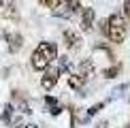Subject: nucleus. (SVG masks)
Returning <instances> with one entry per match:
<instances>
[{
	"label": "nucleus",
	"mask_w": 130,
	"mask_h": 128,
	"mask_svg": "<svg viewBox=\"0 0 130 128\" xmlns=\"http://www.w3.org/2000/svg\"><path fill=\"white\" fill-rule=\"evenodd\" d=\"M62 41H64V45H66L68 49H79V45H81V36H79V32H75V30H64L62 32Z\"/></svg>",
	"instance_id": "423d86ee"
},
{
	"label": "nucleus",
	"mask_w": 130,
	"mask_h": 128,
	"mask_svg": "<svg viewBox=\"0 0 130 128\" xmlns=\"http://www.w3.org/2000/svg\"><path fill=\"white\" fill-rule=\"evenodd\" d=\"M26 128H36V126H34V124H30V126H26Z\"/></svg>",
	"instance_id": "f3484780"
},
{
	"label": "nucleus",
	"mask_w": 130,
	"mask_h": 128,
	"mask_svg": "<svg viewBox=\"0 0 130 128\" xmlns=\"http://www.w3.org/2000/svg\"><path fill=\"white\" fill-rule=\"evenodd\" d=\"M124 17H126L128 24H130V0H124Z\"/></svg>",
	"instance_id": "4468645a"
},
{
	"label": "nucleus",
	"mask_w": 130,
	"mask_h": 128,
	"mask_svg": "<svg viewBox=\"0 0 130 128\" xmlns=\"http://www.w3.org/2000/svg\"><path fill=\"white\" fill-rule=\"evenodd\" d=\"M88 79L83 77V75H79V73H68V85L73 90H83V85Z\"/></svg>",
	"instance_id": "0eeeda50"
},
{
	"label": "nucleus",
	"mask_w": 130,
	"mask_h": 128,
	"mask_svg": "<svg viewBox=\"0 0 130 128\" xmlns=\"http://www.w3.org/2000/svg\"><path fill=\"white\" fill-rule=\"evenodd\" d=\"M68 66H70V64H68V58H66V56L60 58V73H66V71H68Z\"/></svg>",
	"instance_id": "ddd939ff"
},
{
	"label": "nucleus",
	"mask_w": 130,
	"mask_h": 128,
	"mask_svg": "<svg viewBox=\"0 0 130 128\" xmlns=\"http://www.w3.org/2000/svg\"><path fill=\"white\" fill-rule=\"evenodd\" d=\"M79 75H83L85 79H90L92 75H94V62L92 60H83L79 64Z\"/></svg>",
	"instance_id": "1a4fd4ad"
},
{
	"label": "nucleus",
	"mask_w": 130,
	"mask_h": 128,
	"mask_svg": "<svg viewBox=\"0 0 130 128\" xmlns=\"http://www.w3.org/2000/svg\"><path fill=\"white\" fill-rule=\"evenodd\" d=\"M7 41H9V49L11 51H19L21 45H24V36L21 34H7Z\"/></svg>",
	"instance_id": "6e6552de"
},
{
	"label": "nucleus",
	"mask_w": 130,
	"mask_h": 128,
	"mask_svg": "<svg viewBox=\"0 0 130 128\" xmlns=\"http://www.w3.org/2000/svg\"><path fill=\"white\" fill-rule=\"evenodd\" d=\"M100 32L107 36V19H102V21H100Z\"/></svg>",
	"instance_id": "dca6fc26"
},
{
	"label": "nucleus",
	"mask_w": 130,
	"mask_h": 128,
	"mask_svg": "<svg viewBox=\"0 0 130 128\" xmlns=\"http://www.w3.org/2000/svg\"><path fill=\"white\" fill-rule=\"evenodd\" d=\"M100 109H105V103H98V105H94V107H90L88 109V117H92V115H96Z\"/></svg>",
	"instance_id": "f8f14e48"
},
{
	"label": "nucleus",
	"mask_w": 130,
	"mask_h": 128,
	"mask_svg": "<svg viewBox=\"0 0 130 128\" xmlns=\"http://www.w3.org/2000/svg\"><path fill=\"white\" fill-rule=\"evenodd\" d=\"M120 73H122V64H113V66H109V68L102 71V77L105 79H113V77H117Z\"/></svg>",
	"instance_id": "9d476101"
},
{
	"label": "nucleus",
	"mask_w": 130,
	"mask_h": 128,
	"mask_svg": "<svg viewBox=\"0 0 130 128\" xmlns=\"http://www.w3.org/2000/svg\"><path fill=\"white\" fill-rule=\"evenodd\" d=\"M126 34H128V19L122 13L109 15L107 17V39L115 45H120V43H124Z\"/></svg>",
	"instance_id": "f03ea898"
},
{
	"label": "nucleus",
	"mask_w": 130,
	"mask_h": 128,
	"mask_svg": "<svg viewBox=\"0 0 130 128\" xmlns=\"http://www.w3.org/2000/svg\"><path fill=\"white\" fill-rule=\"evenodd\" d=\"M11 111H13V107L7 105V109H4V115H2V117H4V122H9V120H11Z\"/></svg>",
	"instance_id": "2eb2a0df"
},
{
	"label": "nucleus",
	"mask_w": 130,
	"mask_h": 128,
	"mask_svg": "<svg viewBox=\"0 0 130 128\" xmlns=\"http://www.w3.org/2000/svg\"><path fill=\"white\" fill-rule=\"evenodd\" d=\"M94 21H96V11L94 9H83L81 11V30L83 32H90L94 28Z\"/></svg>",
	"instance_id": "39448f33"
},
{
	"label": "nucleus",
	"mask_w": 130,
	"mask_h": 128,
	"mask_svg": "<svg viewBox=\"0 0 130 128\" xmlns=\"http://www.w3.org/2000/svg\"><path fill=\"white\" fill-rule=\"evenodd\" d=\"M39 2H41L45 9H51V11H56V9L62 4V0H39Z\"/></svg>",
	"instance_id": "9b49d317"
},
{
	"label": "nucleus",
	"mask_w": 130,
	"mask_h": 128,
	"mask_svg": "<svg viewBox=\"0 0 130 128\" xmlns=\"http://www.w3.org/2000/svg\"><path fill=\"white\" fill-rule=\"evenodd\" d=\"M124 128H130V124H128V126H124Z\"/></svg>",
	"instance_id": "a211bd4d"
},
{
	"label": "nucleus",
	"mask_w": 130,
	"mask_h": 128,
	"mask_svg": "<svg viewBox=\"0 0 130 128\" xmlns=\"http://www.w3.org/2000/svg\"><path fill=\"white\" fill-rule=\"evenodd\" d=\"M0 7H2V0H0Z\"/></svg>",
	"instance_id": "6ab92c4d"
},
{
	"label": "nucleus",
	"mask_w": 130,
	"mask_h": 128,
	"mask_svg": "<svg viewBox=\"0 0 130 128\" xmlns=\"http://www.w3.org/2000/svg\"><path fill=\"white\" fill-rule=\"evenodd\" d=\"M58 79H60V68H53L49 66L47 71H43V77H41V85H43V90H53L56 88V83H58Z\"/></svg>",
	"instance_id": "7ed1b4c3"
},
{
	"label": "nucleus",
	"mask_w": 130,
	"mask_h": 128,
	"mask_svg": "<svg viewBox=\"0 0 130 128\" xmlns=\"http://www.w3.org/2000/svg\"><path fill=\"white\" fill-rule=\"evenodd\" d=\"M56 60H58V45L51 41L39 43V47L30 56V64H32L34 71H47Z\"/></svg>",
	"instance_id": "f257e3e1"
},
{
	"label": "nucleus",
	"mask_w": 130,
	"mask_h": 128,
	"mask_svg": "<svg viewBox=\"0 0 130 128\" xmlns=\"http://www.w3.org/2000/svg\"><path fill=\"white\" fill-rule=\"evenodd\" d=\"M83 11L79 0H66V4H64V11H56V15H60V17H73V15H77Z\"/></svg>",
	"instance_id": "20e7f679"
}]
</instances>
